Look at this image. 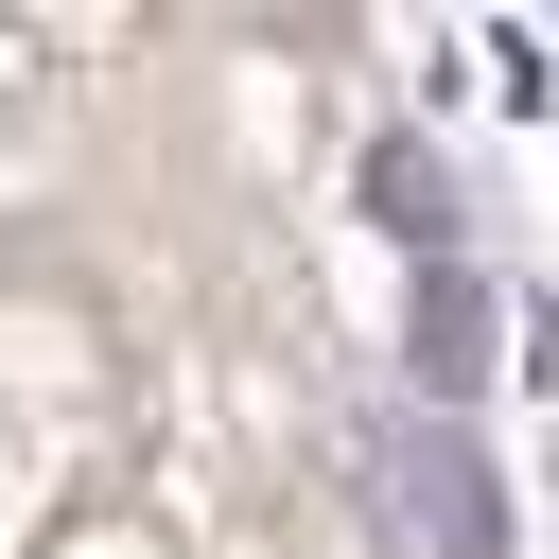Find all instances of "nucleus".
<instances>
[{"label": "nucleus", "mask_w": 559, "mask_h": 559, "mask_svg": "<svg viewBox=\"0 0 559 559\" xmlns=\"http://www.w3.org/2000/svg\"><path fill=\"white\" fill-rule=\"evenodd\" d=\"M384 489H402V542L419 559H507V489H489L472 419H402L384 437Z\"/></svg>", "instance_id": "1"}, {"label": "nucleus", "mask_w": 559, "mask_h": 559, "mask_svg": "<svg viewBox=\"0 0 559 559\" xmlns=\"http://www.w3.org/2000/svg\"><path fill=\"white\" fill-rule=\"evenodd\" d=\"M489 349H507V297H489L472 262H419V419H454V402L489 384Z\"/></svg>", "instance_id": "2"}, {"label": "nucleus", "mask_w": 559, "mask_h": 559, "mask_svg": "<svg viewBox=\"0 0 559 559\" xmlns=\"http://www.w3.org/2000/svg\"><path fill=\"white\" fill-rule=\"evenodd\" d=\"M367 210H384V227H402L419 262H454V175H437L419 140H384V157H367Z\"/></svg>", "instance_id": "3"}]
</instances>
